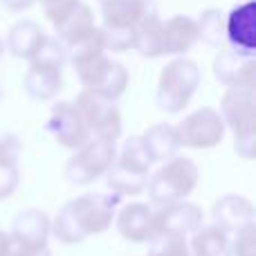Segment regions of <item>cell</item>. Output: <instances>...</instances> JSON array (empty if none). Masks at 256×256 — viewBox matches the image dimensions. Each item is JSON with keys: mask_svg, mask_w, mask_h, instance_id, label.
Masks as SVG:
<instances>
[{"mask_svg": "<svg viewBox=\"0 0 256 256\" xmlns=\"http://www.w3.org/2000/svg\"><path fill=\"white\" fill-rule=\"evenodd\" d=\"M22 144L14 132H0V166H18Z\"/></svg>", "mask_w": 256, "mask_h": 256, "instance_id": "28", "label": "cell"}, {"mask_svg": "<svg viewBox=\"0 0 256 256\" xmlns=\"http://www.w3.org/2000/svg\"><path fill=\"white\" fill-rule=\"evenodd\" d=\"M198 43V25L196 18L178 16L162 22V56H186Z\"/></svg>", "mask_w": 256, "mask_h": 256, "instance_id": "19", "label": "cell"}, {"mask_svg": "<svg viewBox=\"0 0 256 256\" xmlns=\"http://www.w3.org/2000/svg\"><path fill=\"white\" fill-rule=\"evenodd\" d=\"M0 99H2V90H0Z\"/></svg>", "mask_w": 256, "mask_h": 256, "instance_id": "36", "label": "cell"}, {"mask_svg": "<svg viewBox=\"0 0 256 256\" xmlns=\"http://www.w3.org/2000/svg\"><path fill=\"white\" fill-rule=\"evenodd\" d=\"M220 117L234 130V148L243 160H254V84L230 86L220 99Z\"/></svg>", "mask_w": 256, "mask_h": 256, "instance_id": "6", "label": "cell"}, {"mask_svg": "<svg viewBox=\"0 0 256 256\" xmlns=\"http://www.w3.org/2000/svg\"><path fill=\"white\" fill-rule=\"evenodd\" d=\"M225 122L214 108H198L176 124L178 142L186 148H214L225 137Z\"/></svg>", "mask_w": 256, "mask_h": 256, "instance_id": "11", "label": "cell"}, {"mask_svg": "<svg viewBox=\"0 0 256 256\" xmlns=\"http://www.w3.org/2000/svg\"><path fill=\"white\" fill-rule=\"evenodd\" d=\"M198 178H200V171L191 158L173 155V158L164 160V164L153 176H148V182H146L150 204L164 207V204L186 200L194 194L196 184H198Z\"/></svg>", "mask_w": 256, "mask_h": 256, "instance_id": "4", "label": "cell"}, {"mask_svg": "<svg viewBox=\"0 0 256 256\" xmlns=\"http://www.w3.org/2000/svg\"><path fill=\"white\" fill-rule=\"evenodd\" d=\"M43 12L45 18L52 22L61 45L72 43L94 27V12L84 0H48Z\"/></svg>", "mask_w": 256, "mask_h": 256, "instance_id": "10", "label": "cell"}, {"mask_svg": "<svg viewBox=\"0 0 256 256\" xmlns=\"http://www.w3.org/2000/svg\"><path fill=\"white\" fill-rule=\"evenodd\" d=\"M25 256H52V252H50V248L45 245V248H40V250H32V252H27Z\"/></svg>", "mask_w": 256, "mask_h": 256, "instance_id": "33", "label": "cell"}, {"mask_svg": "<svg viewBox=\"0 0 256 256\" xmlns=\"http://www.w3.org/2000/svg\"><path fill=\"white\" fill-rule=\"evenodd\" d=\"M191 256H232V238L216 225H202L189 240Z\"/></svg>", "mask_w": 256, "mask_h": 256, "instance_id": "23", "label": "cell"}, {"mask_svg": "<svg viewBox=\"0 0 256 256\" xmlns=\"http://www.w3.org/2000/svg\"><path fill=\"white\" fill-rule=\"evenodd\" d=\"M99 2H102V0H99Z\"/></svg>", "mask_w": 256, "mask_h": 256, "instance_id": "38", "label": "cell"}, {"mask_svg": "<svg viewBox=\"0 0 256 256\" xmlns=\"http://www.w3.org/2000/svg\"><path fill=\"white\" fill-rule=\"evenodd\" d=\"M142 140H144V146L153 162H164V160L173 158L180 148L176 126L171 124H153L142 135Z\"/></svg>", "mask_w": 256, "mask_h": 256, "instance_id": "25", "label": "cell"}, {"mask_svg": "<svg viewBox=\"0 0 256 256\" xmlns=\"http://www.w3.org/2000/svg\"><path fill=\"white\" fill-rule=\"evenodd\" d=\"M214 225L220 227L227 234H236L243 227L254 225V204L245 196L227 194L216 200L212 209Z\"/></svg>", "mask_w": 256, "mask_h": 256, "instance_id": "18", "label": "cell"}, {"mask_svg": "<svg viewBox=\"0 0 256 256\" xmlns=\"http://www.w3.org/2000/svg\"><path fill=\"white\" fill-rule=\"evenodd\" d=\"M204 214L198 204L180 200L173 204L153 209V238L155 236H178L191 238L202 227Z\"/></svg>", "mask_w": 256, "mask_h": 256, "instance_id": "12", "label": "cell"}, {"mask_svg": "<svg viewBox=\"0 0 256 256\" xmlns=\"http://www.w3.org/2000/svg\"><path fill=\"white\" fill-rule=\"evenodd\" d=\"M198 25V40L207 43L209 48H227L225 43V14L216 7H209L204 12H200V16L196 18Z\"/></svg>", "mask_w": 256, "mask_h": 256, "instance_id": "26", "label": "cell"}, {"mask_svg": "<svg viewBox=\"0 0 256 256\" xmlns=\"http://www.w3.org/2000/svg\"><path fill=\"white\" fill-rule=\"evenodd\" d=\"M200 68L196 61L186 56H176L162 68V74L158 81V92H155V104L166 115H178L182 112L189 102L194 99L196 90L200 86Z\"/></svg>", "mask_w": 256, "mask_h": 256, "instance_id": "5", "label": "cell"}, {"mask_svg": "<svg viewBox=\"0 0 256 256\" xmlns=\"http://www.w3.org/2000/svg\"><path fill=\"white\" fill-rule=\"evenodd\" d=\"M225 43L238 54L256 52V2L245 0L225 16Z\"/></svg>", "mask_w": 256, "mask_h": 256, "instance_id": "14", "label": "cell"}, {"mask_svg": "<svg viewBox=\"0 0 256 256\" xmlns=\"http://www.w3.org/2000/svg\"><path fill=\"white\" fill-rule=\"evenodd\" d=\"M99 4L106 32H132L140 20L158 14L155 0H102Z\"/></svg>", "mask_w": 256, "mask_h": 256, "instance_id": "15", "label": "cell"}, {"mask_svg": "<svg viewBox=\"0 0 256 256\" xmlns=\"http://www.w3.org/2000/svg\"><path fill=\"white\" fill-rule=\"evenodd\" d=\"M115 225L128 243H148L153 238V207L148 202H128L115 214Z\"/></svg>", "mask_w": 256, "mask_h": 256, "instance_id": "17", "label": "cell"}, {"mask_svg": "<svg viewBox=\"0 0 256 256\" xmlns=\"http://www.w3.org/2000/svg\"><path fill=\"white\" fill-rule=\"evenodd\" d=\"M0 4L9 12H25L34 4V0H0Z\"/></svg>", "mask_w": 256, "mask_h": 256, "instance_id": "32", "label": "cell"}, {"mask_svg": "<svg viewBox=\"0 0 256 256\" xmlns=\"http://www.w3.org/2000/svg\"><path fill=\"white\" fill-rule=\"evenodd\" d=\"M76 110L81 112L86 128H88L90 137H104V140L117 142L122 135V112L117 102H110L106 97L90 92V90H81L74 99Z\"/></svg>", "mask_w": 256, "mask_h": 256, "instance_id": "9", "label": "cell"}, {"mask_svg": "<svg viewBox=\"0 0 256 256\" xmlns=\"http://www.w3.org/2000/svg\"><path fill=\"white\" fill-rule=\"evenodd\" d=\"M63 50H66V61L70 63L74 70L81 68V66H86V63H90L92 58L106 54V43H104L102 27L94 25L92 30L86 32L84 36L74 38L72 43H66Z\"/></svg>", "mask_w": 256, "mask_h": 256, "instance_id": "22", "label": "cell"}, {"mask_svg": "<svg viewBox=\"0 0 256 256\" xmlns=\"http://www.w3.org/2000/svg\"><path fill=\"white\" fill-rule=\"evenodd\" d=\"M256 232L254 225L243 227L236 232V238L232 240V256H256Z\"/></svg>", "mask_w": 256, "mask_h": 256, "instance_id": "29", "label": "cell"}, {"mask_svg": "<svg viewBox=\"0 0 256 256\" xmlns=\"http://www.w3.org/2000/svg\"><path fill=\"white\" fill-rule=\"evenodd\" d=\"M132 50L144 58L162 56V20L158 14L144 18L132 30Z\"/></svg>", "mask_w": 256, "mask_h": 256, "instance_id": "24", "label": "cell"}, {"mask_svg": "<svg viewBox=\"0 0 256 256\" xmlns=\"http://www.w3.org/2000/svg\"><path fill=\"white\" fill-rule=\"evenodd\" d=\"M148 245V256H191L189 240L178 236H155Z\"/></svg>", "mask_w": 256, "mask_h": 256, "instance_id": "27", "label": "cell"}, {"mask_svg": "<svg viewBox=\"0 0 256 256\" xmlns=\"http://www.w3.org/2000/svg\"><path fill=\"white\" fill-rule=\"evenodd\" d=\"M117 146L112 140H104V137H88V142L74 148L66 164V178L72 184H92L97 178L110 168L115 162Z\"/></svg>", "mask_w": 256, "mask_h": 256, "instance_id": "7", "label": "cell"}, {"mask_svg": "<svg viewBox=\"0 0 256 256\" xmlns=\"http://www.w3.org/2000/svg\"><path fill=\"white\" fill-rule=\"evenodd\" d=\"M20 171L18 166H0V198H9L18 189Z\"/></svg>", "mask_w": 256, "mask_h": 256, "instance_id": "30", "label": "cell"}, {"mask_svg": "<svg viewBox=\"0 0 256 256\" xmlns=\"http://www.w3.org/2000/svg\"><path fill=\"white\" fill-rule=\"evenodd\" d=\"M50 230H52V218L43 212V209H22L16 214L12 222V232L9 234L27 250H40L48 245Z\"/></svg>", "mask_w": 256, "mask_h": 256, "instance_id": "16", "label": "cell"}, {"mask_svg": "<svg viewBox=\"0 0 256 256\" xmlns=\"http://www.w3.org/2000/svg\"><path fill=\"white\" fill-rule=\"evenodd\" d=\"M2 54H4V40L0 38V58H2Z\"/></svg>", "mask_w": 256, "mask_h": 256, "instance_id": "34", "label": "cell"}, {"mask_svg": "<svg viewBox=\"0 0 256 256\" xmlns=\"http://www.w3.org/2000/svg\"><path fill=\"white\" fill-rule=\"evenodd\" d=\"M34 2H43V4H45V2H48V0H34Z\"/></svg>", "mask_w": 256, "mask_h": 256, "instance_id": "35", "label": "cell"}, {"mask_svg": "<svg viewBox=\"0 0 256 256\" xmlns=\"http://www.w3.org/2000/svg\"><path fill=\"white\" fill-rule=\"evenodd\" d=\"M66 50L56 36H48L38 52L30 58V68L22 79V88L34 102H50L63 88Z\"/></svg>", "mask_w": 256, "mask_h": 256, "instance_id": "2", "label": "cell"}, {"mask_svg": "<svg viewBox=\"0 0 256 256\" xmlns=\"http://www.w3.org/2000/svg\"><path fill=\"white\" fill-rule=\"evenodd\" d=\"M120 200L115 194L88 191L58 209L50 234H54V238L63 245H79L88 236L104 234L115 220Z\"/></svg>", "mask_w": 256, "mask_h": 256, "instance_id": "1", "label": "cell"}, {"mask_svg": "<svg viewBox=\"0 0 256 256\" xmlns=\"http://www.w3.org/2000/svg\"><path fill=\"white\" fill-rule=\"evenodd\" d=\"M45 128H48V132L54 137V142L68 150L79 148L90 137V132H88V128H86L84 120H81V112L76 110L74 102L54 104Z\"/></svg>", "mask_w": 256, "mask_h": 256, "instance_id": "13", "label": "cell"}, {"mask_svg": "<svg viewBox=\"0 0 256 256\" xmlns=\"http://www.w3.org/2000/svg\"><path fill=\"white\" fill-rule=\"evenodd\" d=\"M150 166H153V160L146 150L142 135H130L122 146L120 155H115V162L106 171L110 194L120 196V198L144 194Z\"/></svg>", "mask_w": 256, "mask_h": 256, "instance_id": "3", "label": "cell"}, {"mask_svg": "<svg viewBox=\"0 0 256 256\" xmlns=\"http://www.w3.org/2000/svg\"><path fill=\"white\" fill-rule=\"evenodd\" d=\"M48 38L45 30L34 20H18L9 27L7 38H4V50H7L12 56L22 58V61H30L38 48L43 45V40Z\"/></svg>", "mask_w": 256, "mask_h": 256, "instance_id": "21", "label": "cell"}, {"mask_svg": "<svg viewBox=\"0 0 256 256\" xmlns=\"http://www.w3.org/2000/svg\"><path fill=\"white\" fill-rule=\"evenodd\" d=\"M27 250L9 232L0 230V256H25Z\"/></svg>", "mask_w": 256, "mask_h": 256, "instance_id": "31", "label": "cell"}, {"mask_svg": "<svg viewBox=\"0 0 256 256\" xmlns=\"http://www.w3.org/2000/svg\"><path fill=\"white\" fill-rule=\"evenodd\" d=\"M214 76L227 88L254 84V56L238 54L230 48H220V52L214 58Z\"/></svg>", "mask_w": 256, "mask_h": 256, "instance_id": "20", "label": "cell"}, {"mask_svg": "<svg viewBox=\"0 0 256 256\" xmlns=\"http://www.w3.org/2000/svg\"><path fill=\"white\" fill-rule=\"evenodd\" d=\"M74 72L86 90L99 94V97L110 99V102H117L120 97H124L128 81H130V74H128L124 63L112 61L106 54L76 68Z\"/></svg>", "mask_w": 256, "mask_h": 256, "instance_id": "8", "label": "cell"}, {"mask_svg": "<svg viewBox=\"0 0 256 256\" xmlns=\"http://www.w3.org/2000/svg\"><path fill=\"white\" fill-rule=\"evenodd\" d=\"M240 2H245V0H240Z\"/></svg>", "mask_w": 256, "mask_h": 256, "instance_id": "37", "label": "cell"}]
</instances>
